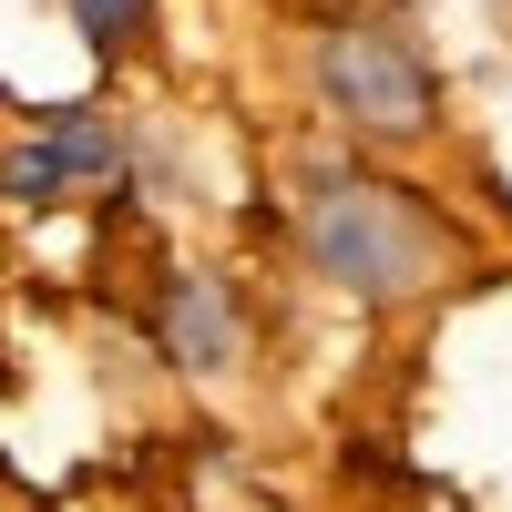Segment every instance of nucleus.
Wrapping results in <instances>:
<instances>
[{
    "instance_id": "1",
    "label": "nucleus",
    "mask_w": 512,
    "mask_h": 512,
    "mask_svg": "<svg viewBox=\"0 0 512 512\" xmlns=\"http://www.w3.org/2000/svg\"><path fill=\"white\" fill-rule=\"evenodd\" d=\"M297 246L308 267L359 297V308H400V297L441 287L451 267V226L390 175H359V164H318L308 195H297Z\"/></svg>"
},
{
    "instance_id": "4",
    "label": "nucleus",
    "mask_w": 512,
    "mask_h": 512,
    "mask_svg": "<svg viewBox=\"0 0 512 512\" xmlns=\"http://www.w3.org/2000/svg\"><path fill=\"white\" fill-rule=\"evenodd\" d=\"M154 338H164V359L195 369V379H226L246 359V318H236V287L216 267H175L154 297Z\"/></svg>"
},
{
    "instance_id": "2",
    "label": "nucleus",
    "mask_w": 512,
    "mask_h": 512,
    "mask_svg": "<svg viewBox=\"0 0 512 512\" xmlns=\"http://www.w3.org/2000/svg\"><path fill=\"white\" fill-rule=\"evenodd\" d=\"M318 103L349 123L359 144H431L441 134V72L400 21H328L318 31Z\"/></svg>"
},
{
    "instance_id": "3",
    "label": "nucleus",
    "mask_w": 512,
    "mask_h": 512,
    "mask_svg": "<svg viewBox=\"0 0 512 512\" xmlns=\"http://www.w3.org/2000/svg\"><path fill=\"white\" fill-rule=\"evenodd\" d=\"M123 175V123L103 103H62V113H41L31 134L0 154V195L11 205H72V195H93Z\"/></svg>"
},
{
    "instance_id": "5",
    "label": "nucleus",
    "mask_w": 512,
    "mask_h": 512,
    "mask_svg": "<svg viewBox=\"0 0 512 512\" xmlns=\"http://www.w3.org/2000/svg\"><path fill=\"white\" fill-rule=\"evenodd\" d=\"M62 21L82 31V52L123 62V52H134V41L154 31V0H62Z\"/></svg>"
}]
</instances>
